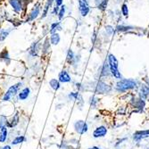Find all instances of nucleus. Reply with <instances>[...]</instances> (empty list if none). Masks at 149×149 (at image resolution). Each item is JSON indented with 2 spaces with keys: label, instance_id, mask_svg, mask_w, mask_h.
I'll list each match as a JSON object with an SVG mask.
<instances>
[{
  "label": "nucleus",
  "instance_id": "nucleus-11",
  "mask_svg": "<svg viewBox=\"0 0 149 149\" xmlns=\"http://www.w3.org/2000/svg\"><path fill=\"white\" fill-rule=\"evenodd\" d=\"M58 80L60 81L61 83H69L72 81V77L69 74L68 72L66 71H62L59 72L58 74Z\"/></svg>",
  "mask_w": 149,
  "mask_h": 149
},
{
  "label": "nucleus",
  "instance_id": "nucleus-15",
  "mask_svg": "<svg viewBox=\"0 0 149 149\" xmlns=\"http://www.w3.org/2000/svg\"><path fill=\"white\" fill-rule=\"evenodd\" d=\"M30 94H31V89H30V88H28V87L23 88L18 93V98H19V100L24 101V100H26L27 98L29 97Z\"/></svg>",
  "mask_w": 149,
  "mask_h": 149
},
{
  "label": "nucleus",
  "instance_id": "nucleus-32",
  "mask_svg": "<svg viewBox=\"0 0 149 149\" xmlns=\"http://www.w3.org/2000/svg\"><path fill=\"white\" fill-rule=\"evenodd\" d=\"M106 31H108V33H109V34H112L113 31V29L112 28L111 26H106Z\"/></svg>",
  "mask_w": 149,
  "mask_h": 149
},
{
  "label": "nucleus",
  "instance_id": "nucleus-29",
  "mask_svg": "<svg viewBox=\"0 0 149 149\" xmlns=\"http://www.w3.org/2000/svg\"><path fill=\"white\" fill-rule=\"evenodd\" d=\"M121 13L124 16H128L129 15V9H128V6L126 4L123 5V7H121Z\"/></svg>",
  "mask_w": 149,
  "mask_h": 149
},
{
  "label": "nucleus",
  "instance_id": "nucleus-19",
  "mask_svg": "<svg viewBox=\"0 0 149 149\" xmlns=\"http://www.w3.org/2000/svg\"><path fill=\"white\" fill-rule=\"evenodd\" d=\"M50 46H51V43H50L49 38H46V40L42 43V46H41V53H42V55H47V54L49 53Z\"/></svg>",
  "mask_w": 149,
  "mask_h": 149
},
{
  "label": "nucleus",
  "instance_id": "nucleus-1",
  "mask_svg": "<svg viewBox=\"0 0 149 149\" xmlns=\"http://www.w3.org/2000/svg\"><path fill=\"white\" fill-rule=\"evenodd\" d=\"M138 86L137 81L131 79H120L116 83V90L118 92H125L130 89L136 88Z\"/></svg>",
  "mask_w": 149,
  "mask_h": 149
},
{
  "label": "nucleus",
  "instance_id": "nucleus-2",
  "mask_svg": "<svg viewBox=\"0 0 149 149\" xmlns=\"http://www.w3.org/2000/svg\"><path fill=\"white\" fill-rule=\"evenodd\" d=\"M108 62H109V68H110V72L112 73V75L117 79H121V74L119 72V65H118V60L116 59V57L113 55H109L108 56Z\"/></svg>",
  "mask_w": 149,
  "mask_h": 149
},
{
  "label": "nucleus",
  "instance_id": "nucleus-30",
  "mask_svg": "<svg viewBox=\"0 0 149 149\" xmlns=\"http://www.w3.org/2000/svg\"><path fill=\"white\" fill-rule=\"evenodd\" d=\"M130 27H125V26H118L117 27V31H128Z\"/></svg>",
  "mask_w": 149,
  "mask_h": 149
},
{
  "label": "nucleus",
  "instance_id": "nucleus-31",
  "mask_svg": "<svg viewBox=\"0 0 149 149\" xmlns=\"http://www.w3.org/2000/svg\"><path fill=\"white\" fill-rule=\"evenodd\" d=\"M63 4V0H55V6H56L58 7L62 6Z\"/></svg>",
  "mask_w": 149,
  "mask_h": 149
},
{
  "label": "nucleus",
  "instance_id": "nucleus-35",
  "mask_svg": "<svg viewBox=\"0 0 149 149\" xmlns=\"http://www.w3.org/2000/svg\"><path fill=\"white\" fill-rule=\"evenodd\" d=\"M83 1H85V2H87V3H88V0H83Z\"/></svg>",
  "mask_w": 149,
  "mask_h": 149
},
{
  "label": "nucleus",
  "instance_id": "nucleus-34",
  "mask_svg": "<svg viewBox=\"0 0 149 149\" xmlns=\"http://www.w3.org/2000/svg\"><path fill=\"white\" fill-rule=\"evenodd\" d=\"M2 149H12V148H11V146H5Z\"/></svg>",
  "mask_w": 149,
  "mask_h": 149
},
{
  "label": "nucleus",
  "instance_id": "nucleus-24",
  "mask_svg": "<svg viewBox=\"0 0 149 149\" xmlns=\"http://www.w3.org/2000/svg\"><path fill=\"white\" fill-rule=\"evenodd\" d=\"M18 123H19V115H18V113H16L15 116L13 117V119H12V120L10 121V123H9V127H11V128H13V127H15V126H16L17 124H18Z\"/></svg>",
  "mask_w": 149,
  "mask_h": 149
},
{
  "label": "nucleus",
  "instance_id": "nucleus-8",
  "mask_svg": "<svg viewBox=\"0 0 149 149\" xmlns=\"http://www.w3.org/2000/svg\"><path fill=\"white\" fill-rule=\"evenodd\" d=\"M149 138V130H139L133 134V139L136 142H139L143 139Z\"/></svg>",
  "mask_w": 149,
  "mask_h": 149
},
{
  "label": "nucleus",
  "instance_id": "nucleus-33",
  "mask_svg": "<svg viewBox=\"0 0 149 149\" xmlns=\"http://www.w3.org/2000/svg\"><path fill=\"white\" fill-rule=\"evenodd\" d=\"M88 149H102V148H101V147H99V146H94L89 147V148H88Z\"/></svg>",
  "mask_w": 149,
  "mask_h": 149
},
{
  "label": "nucleus",
  "instance_id": "nucleus-4",
  "mask_svg": "<svg viewBox=\"0 0 149 149\" xmlns=\"http://www.w3.org/2000/svg\"><path fill=\"white\" fill-rule=\"evenodd\" d=\"M42 6L41 5H40L39 3L38 4H35L33 6V7L31 8V10L29 12V13L27 15V19L26 21L27 22H34L35 20H37L39 15H40V13H41V11H42Z\"/></svg>",
  "mask_w": 149,
  "mask_h": 149
},
{
  "label": "nucleus",
  "instance_id": "nucleus-27",
  "mask_svg": "<svg viewBox=\"0 0 149 149\" xmlns=\"http://www.w3.org/2000/svg\"><path fill=\"white\" fill-rule=\"evenodd\" d=\"M7 119L6 116H1L0 117V129H2L4 127H6L7 126Z\"/></svg>",
  "mask_w": 149,
  "mask_h": 149
},
{
  "label": "nucleus",
  "instance_id": "nucleus-9",
  "mask_svg": "<svg viewBox=\"0 0 149 149\" xmlns=\"http://www.w3.org/2000/svg\"><path fill=\"white\" fill-rule=\"evenodd\" d=\"M40 49L41 48H40L39 40H36V41L32 42V44L31 45L30 48L28 49V53L31 57H37L38 56Z\"/></svg>",
  "mask_w": 149,
  "mask_h": 149
},
{
  "label": "nucleus",
  "instance_id": "nucleus-21",
  "mask_svg": "<svg viewBox=\"0 0 149 149\" xmlns=\"http://www.w3.org/2000/svg\"><path fill=\"white\" fill-rule=\"evenodd\" d=\"M49 86L52 89L57 91L61 88V82L58 80V79H51L49 80Z\"/></svg>",
  "mask_w": 149,
  "mask_h": 149
},
{
  "label": "nucleus",
  "instance_id": "nucleus-7",
  "mask_svg": "<svg viewBox=\"0 0 149 149\" xmlns=\"http://www.w3.org/2000/svg\"><path fill=\"white\" fill-rule=\"evenodd\" d=\"M107 133H108L107 127H105L104 125H100L94 130L92 133V137L94 139H102L106 136Z\"/></svg>",
  "mask_w": 149,
  "mask_h": 149
},
{
  "label": "nucleus",
  "instance_id": "nucleus-16",
  "mask_svg": "<svg viewBox=\"0 0 149 149\" xmlns=\"http://www.w3.org/2000/svg\"><path fill=\"white\" fill-rule=\"evenodd\" d=\"M13 30V28H3V29H0V42H4L5 40L9 37V35L12 32Z\"/></svg>",
  "mask_w": 149,
  "mask_h": 149
},
{
  "label": "nucleus",
  "instance_id": "nucleus-10",
  "mask_svg": "<svg viewBox=\"0 0 149 149\" xmlns=\"http://www.w3.org/2000/svg\"><path fill=\"white\" fill-rule=\"evenodd\" d=\"M112 90V88L107 85L106 83L103 82V81H99L97 83V88H96V93L97 94H106Z\"/></svg>",
  "mask_w": 149,
  "mask_h": 149
},
{
  "label": "nucleus",
  "instance_id": "nucleus-13",
  "mask_svg": "<svg viewBox=\"0 0 149 149\" xmlns=\"http://www.w3.org/2000/svg\"><path fill=\"white\" fill-rule=\"evenodd\" d=\"M0 60H1L2 62H4L5 64H6V65H9L11 63L12 59L10 56V54L6 48L3 49L1 52H0Z\"/></svg>",
  "mask_w": 149,
  "mask_h": 149
},
{
  "label": "nucleus",
  "instance_id": "nucleus-12",
  "mask_svg": "<svg viewBox=\"0 0 149 149\" xmlns=\"http://www.w3.org/2000/svg\"><path fill=\"white\" fill-rule=\"evenodd\" d=\"M79 9L80 12V15L82 16L88 15L89 13V6L87 2L83 1V0H79Z\"/></svg>",
  "mask_w": 149,
  "mask_h": 149
},
{
  "label": "nucleus",
  "instance_id": "nucleus-25",
  "mask_svg": "<svg viewBox=\"0 0 149 149\" xmlns=\"http://www.w3.org/2000/svg\"><path fill=\"white\" fill-rule=\"evenodd\" d=\"M65 11H66V8H65V6H64V5H63L62 6H60L59 12H58V15H57L59 21H61V20L63 19V17H64V15H65Z\"/></svg>",
  "mask_w": 149,
  "mask_h": 149
},
{
  "label": "nucleus",
  "instance_id": "nucleus-26",
  "mask_svg": "<svg viewBox=\"0 0 149 149\" xmlns=\"http://www.w3.org/2000/svg\"><path fill=\"white\" fill-rule=\"evenodd\" d=\"M25 140H26V139L23 136H18L12 141V145H18V144H21V143L24 142Z\"/></svg>",
  "mask_w": 149,
  "mask_h": 149
},
{
  "label": "nucleus",
  "instance_id": "nucleus-20",
  "mask_svg": "<svg viewBox=\"0 0 149 149\" xmlns=\"http://www.w3.org/2000/svg\"><path fill=\"white\" fill-rule=\"evenodd\" d=\"M139 94H140V98H142L143 100L146 99L147 97L149 96V87L145 85V84L141 85V87H140V93Z\"/></svg>",
  "mask_w": 149,
  "mask_h": 149
},
{
  "label": "nucleus",
  "instance_id": "nucleus-28",
  "mask_svg": "<svg viewBox=\"0 0 149 149\" xmlns=\"http://www.w3.org/2000/svg\"><path fill=\"white\" fill-rule=\"evenodd\" d=\"M69 98L72 100V101H76L78 100V98L79 97V94L78 92H72L69 94Z\"/></svg>",
  "mask_w": 149,
  "mask_h": 149
},
{
  "label": "nucleus",
  "instance_id": "nucleus-18",
  "mask_svg": "<svg viewBox=\"0 0 149 149\" xmlns=\"http://www.w3.org/2000/svg\"><path fill=\"white\" fill-rule=\"evenodd\" d=\"M59 31H62V26H61V22L60 21L59 22H55L51 23L50 25V29H49V33L52 34V33H55V32H57Z\"/></svg>",
  "mask_w": 149,
  "mask_h": 149
},
{
  "label": "nucleus",
  "instance_id": "nucleus-22",
  "mask_svg": "<svg viewBox=\"0 0 149 149\" xmlns=\"http://www.w3.org/2000/svg\"><path fill=\"white\" fill-rule=\"evenodd\" d=\"M7 128L6 127H4L1 129L0 130V142L1 143H4L6 140V138H7Z\"/></svg>",
  "mask_w": 149,
  "mask_h": 149
},
{
  "label": "nucleus",
  "instance_id": "nucleus-3",
  "mask_svg": "<svg viewBox=\"0 0 149 149\" xmlns=\"http://www.w3.org/2000/svg\"><path fill=\"white\" fill-rule=\"evenodd\" d=\"M22 85H23L22 82H18V83H16V84H15V85L11 86V87L7 89V91L5 93L4 97H3V98H2V101L6 102V101H9V100H10L11 98H13V97H15L16 95L19 93L18 91H19V89L22 88Z\"/></svg>",
  "mask_w": 149,
  "mask_h": 149
},
{
  "label": "nucleus",
  "instance_id": "nucleus-14",
  "mask_svg": "<svg viewBox=\"0 0 149 149\" xmlns=\"http://www.w3.org/2000/svg\"><path fill=\"white\" fill-rule=\"evenodd\" d=\"M55 3V0H47V2L42 9V15H41V18L44 19L47 17V15H48L49 13V10L52 8L53 6V4Z\"/></svg>",
  "mask_w": 149,
  "mask_h": 149
},
{
  "label": "nucleus",
  "instance_id": "nucleus-23",
  "mask_svg": "<svg viewBox=\"0 0 149 149\" xmlns=\"http://www.w3.org/2000/svg\"><path fill=\"white\" fill-rule=\"evenodd\" d=\"M74 59H75V56H74V53L72 52V50H69L68 52H67V56H66V60H67V62H68L69 63H73V61H74Z\"/></svg>",
  "mask_w": 149,
  "mask_h": 149
},
{
  "label": "nucleus",
  "instance_id": "nucleus-6",
  "mask_svg": "<svg viewBox=\"0 0 149 149\" xmlns=\"http://www.w3.org/2000/svg\"><path fill=\"white\" fill-rule=\"evenodd\" d=\"M74 130L79 135H83V134L87 133L88 130V125L87 123V121L83 120H76L74 123Z\"/></svg>",
  "mask_w": 149,
  "mask_h": 149
},
{
  "label": "nucleus",
  "instance_id": "nucleus-5",
  "mask_svg": "<svg viewBox=\"0 0 149 149\" xmlns=\"http://www.w3.org/2000/svg\"><path fill=\"white\" fill-rule=\"evenodd\" d=\"M7 3L16 15H21L25 9L24 0H7Z\"/></svg>",
  "mask_w": 149,
  "mask_h": 149
},
{
  "label": "nucleus",
  "instance_id": "nucleus-17",
  "mask_svg": "<svg viewBox=\"0 0 149 149\" xmlns=\"http://www.w3.org/2000/svg\"><path fill=\"white\" fill-rule=\"evenodd\" d=\"M49 40H50L51 45H53V46H57L60 43V41H61V37H60V35H59L58 32H55V33L50 34Z\"/></svg>",
  "mask_w": 149,
  "mask_h": 149
}]
</instances>
